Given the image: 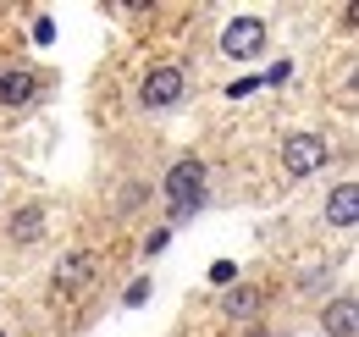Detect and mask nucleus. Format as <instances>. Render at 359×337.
I'll return each instance as SVG.
<instances>
[{
    "instance_id": "9d476101",
    "label": "nucleus",
    "mask_w": 359,
    "mask_h": 337,
    "mask_svg": "<svg viewBox=\"0 0 359 337\" xmlns=\"http://www.w3.org/2000/svg\"><path fill=\"white\" fill-rule=\"evenodd\" d=\"M222 310L232 315V321H249V315H260V288H232V293L222 298Z\"/></svg>"
},
{
    "instance_id": "9b49d317",
    "label": "nucleus",
    "mask_w": 359,
    "mask_h": 337,
    "mask_svg": "<svg viewBox=\"0 0 359 337\" xmlns=\"http://www.w3.org/2000/svg\"><path fill=\"white\" fill-rule=\"evenodd\" d=\"M255 337H276V332H255Z\"/></svg>"
},
{
    "instance_id": "0eeeda50",
    "label": "nucleus",
    "mask_w": 359,
    "mask_h": 337,
    "mask_svg": "<svg viewBox=\"0 0 359 337\" xmlns=\"http://www.w3.org/2000/svg\"><path fill=\"white\" fill-rule=\"evenodd\" d=\"M354 211H359V188H354V183H337V188L326 194V221L348 232V227H354V221H359Z\"/></svg>"
},
{
    "instance_id": "f03ea898",
    "label": "nucleus",
    "mask_w": 359,
    "mask_h": 337,
    "mask_svg": "<svg viewBox=\"0 0 359 337\" xmlns=\"http://www.w3.org/2000/svg\"><path fill=\"white\" fill-rule=\"evenodd\" d=\"M326 155H332V144H326L320 133H287V138H282V171H287L293 183L315 177V171L326 166Z\"/></svg>"
},
{
    "instance_id": "f257e3e1",
    "label": "nucleus",
    "mask_w": 359,
    "mask_h": 337,
    "mask_svg": "<svg viewBox=\"0 0 359 337\" xmlns=\"http://www.w3.org/2000/svg\"><path fill=\"white\" fill-rule=\"evenodd\" d=\"M205 183H210V171H205V161H194V155L166 171V211H172V221H194L199 216Z\"/></svg>"
},
{
    "instance_id": "20e7f679",
    "label": "nucleus",
    "mask_w": 359,
    "mask_h": 337,
    "mask_svg": "<svg viewBox=\"0 0 359 337\" xmlns=\"http://www.w3.org/2000/svg\"><path fill=\"white\" fill-rule=\"evenodd\" d=\"M222 50L232 55V61H249V55H260V50H266V22H255V17H238V22H226Z\"/></svg>"
},
{
    "instance_id": "6e6552de",
    "label": "nucleus",
    "mask_w": 359,
    "mask_h": 337,
    "mask_svg": "<svg viewBox=\"0 0 359 337\" xmlns=\"http://www.w3.org/2000/svg\"><path fill=\"white\" fill-rule=\"evenodd\" d=\"M6 238H11V244H39V238H45V211H39V205L11 211V221H6Z\"/></svg>"
},
{
    "instance_id": "423d86ee",
    "label": "nucleus",
    "mask_w": 359,
    "mask_h": 337,
    "mask_svg": "<svg viewBox=\"0 0 359 337\" xmlns=\"http://www.w3.org/2000/svg\"><path fill=\"white\" fill-rule=\"evenodd\" d=\"M34 94H39V78L28 67H6L0 72V105H28Z\"/></svg>"
},
{
    "instance_id": "f8f14e48",
    "label": "nucleus",
    "mask_w": 359,
    "mask_h": 337,
    "mask_svg": "<svg viewBox=\"0 0 359 337\" xmlns=\"http://www.w3.org/2000/svg\"><path fill=\"white\" fill-rule=\"evenodd\" d=\"M0 337H11V332H0Z\"/></svg>"
},
{
    "instance_id": "39448f33",
    "label": "nucleus",
    "mask_w": 359,
    "mask_h": 337,
    "mask_svg": "<svg viewBox=\"0 0 359 337\" xmlns=\"http://www.w3.org/2000/svg\"><path fill=\"white\" fill-rule=\"evenodd\" d=\"M320 332H326V337H354L359 332V310H354V298H348V293L332 298V304L320 310Z\"/></svg>"
},
{
    "instance_id": "7ed1b4c3",
    "label": "nucleus",
    "mask_w": 359,
    "mask_h": 337,
    "mask_svg": "<svg viewBox=\"0 0 359 337\" xmlns=\"http://www.w3.org/2000/svg\"><path fill=\"white\" fill-rule=\"evenodd\" d=\"M182 94H188V72H182V67H172V61H161V67H149V72H144L138 105H144V111H172Z\"/></svg>"
},
{
    "instance_id": "1a4fd4ad",
    "label": "nucleus",
    "mask_w": 359,
    "mask_h": 337,
    "mask_svg": "<svg viewBox=\"0 0 359 337\" xmlns=\"http://www.w3.org/2000/svg\"><path fill=\"white\" fill-rule=\"evenodd\" d=\"M89 271H94V254H67V260L55 265V293H61V288L72 293V288H78V282H83Z\"/></svg>"
}]
</instances>
